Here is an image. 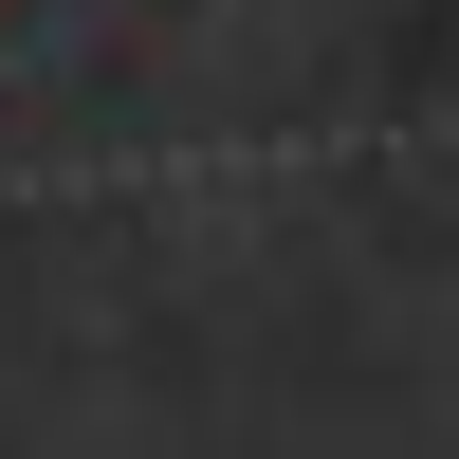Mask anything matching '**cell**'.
I'll return each mask as SVG.
<instances>
[{"instance_id":"1","label":"cell","mask_w":459,"mask_h":459,"mask_svg":"<svg viewBox=\"0 0 459 459\" xmlns=\"http://www.w3.org/2000/svg\"><path fill=\"white\" fill-rule=\"evenodd\" d=\"M0 19H19V0H0Z\"/></svg>"}]
</instances>
